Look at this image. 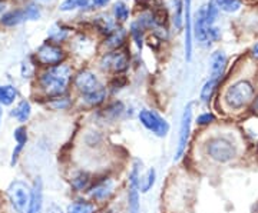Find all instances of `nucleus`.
<instances>
[{"label":"nucleus","mask_w":258,"mask_h":213,"mask_svg":"<svg viewBox=\"0 0 258 213\" xmlns=\"http://www.w3.org/2000/svg\"><path fill=\"white\" fill-rule=\"evenodd\" d=\"M72 79V70L66 64H58L53 67H49L45 73L40 75L39 83L42 91H45L49 97H58L63 96L68 91L69 82Z\"/></svg>","instance_id":"1"},{"label":"nucleus","mask_w":258,"mask_h":213,"mask_svg":"<svg viewBox=\"0 0 258 213\" xmlns=\"http://www.w3.org/2000/svg\"><path fill=\"white\" fill-rule=\"evenodd\" d=\"M207 154L218 163H228L237 156V148L235 145L228 140L227 137H213L205 145Z\"/></svg>","instance_id":"2"},{"label":"nucleus","mask_w":258,"mask_h":213,"mask_svg":"<svg viewBox=\"0 0 258 213\" xmlns=\"http://www.w3.org/2000/svg\"><path fill=\"white\" fill-rule=\"evenodd\" d=\"M253 96H254L253 85L247 80H240L228 88L224 94V100L229 109H241L251 102Z\"/></svg>","instance_id":"3"},{"label":"nucleus","mask_w":258,"mask_h":213,"mask_svg":"<svg viewBox=\"0 0 258 213\" xmlns=\"http://www.w3.org/2000/svg\"><path fill=\"white\" fill-rule=\"evenodd\" d=\"M31 192L32 186L19 179L13 181L7 186L6 195H7L12 209L16 213H26L29 202H31Z\"/></svg>","instance_id":"4"},{"label":"nucleus","mask_w":258,"mask_h":213,"mask_svg":"<svg viewBox=\"0 0 258 213\" xmlns=\"http://www.w3.org/2000/svg\"><path fill=\"white\" fill-rule=\"evenodd\" d=\"M191 124H192V103H188L183 112L181 123H180V135H178V143L174 153V160H180L186 151V145L191 135Z\"/></svg>","instance_id":"5"},{"label":"nucleus","mask_w":258,"mask_h":213,"mask_svg":"<svg viewBox=\"0 0 258 213\" xmlns=\"http://www.w3.org/2000/svg\"><path fill=\"white\" fill-rule=\"evenodd\" d=\"M138 118H139L141 124L145 129H148L151 133H153L155 136L165 137L168 135V132H169V123L164 118H161L158 113H155L152 110H148V109H144V110L139 112Z\"/></svg>","instance_id":"6"},{"label":"nucleus","mask_w":258,"mask_h":213,"mask_svg":"<svg viewBox=\"0 0 258 213\" xmlns=\"http://www.w3.org/2000/svg\"><path fill=\"white\" fill-rule=\"evenodd\" d=\"M36 58H37V61L42 63L43 66L53 67V66L61 64L62 61H65L66 53L62 50L59 46L46 43V45L39 47V50L36 53Z\"/></svg>","instance_id":"7"},{"label":"nucleus","mask_w":258,"mask_h":213,"mask_svg":"<svg viewBox=\"0 0 258 213\" xmlns=\"http://www.w3.org/2000/svg\"><path fill=\"white\" fill-rule=\"evenodd\" d=\"M102 67L111 70L113 73H122L129 66V56L125 50H115L104 56L102 59Z\"/></svg>","instance_id":"8"},{"label":"nucleus","mask_w":258,"mask_h":213,"mask_svg":"<svg viewBox=\"0 0 258 213\" xmlns=\"http://www.w3.org/2000/svg\"><path fill=\"white\" fill-rule=\"evenodd\" d=\"M75 86L76 89L85 94H91L93 91L102 89L104 86L101 85L99 79L96 77L95 73H92L91 70H82L77 76L75 77Z\"/></svg>","instance_id":"9"},{"label":"nucleus","mask_w":258,"mask_h":213,"mask_svg":"<svg viewBox=\"0 0 258 213\" xmlns=\"http://www.w3.org/2000/svg\"><path fill=\"white\" fill-rule=\"evenodd\" d=\"M43 212V181L40 176L35 179L32 184L31 202L26 213H42Z\"/></svg>","instance_id":"10"},{"label":"nucleus","mask_w":258,"mask_h":213,"mask_svg":"<svg viewBox=\"0 0 258 213\" xmlns=\"http://www.w3.org/2000/svg\"><path fill=\"white\" fill-rule=\"evenodd\" d=\"M113 187H115L113 179H111V178H104L102 181L93 183L91 187H89L88 192H89V196H91L93 200H96V202H104V200H107V199L112 195Z\"/></svg>","instance_id":"11"},{"label":"nucleus","mask_w":258,"mask_h":213,"mask_svg":"<svg viewBox=\"0 0 258 213\" xmlns=\"http://www.w3.org/2000/svg\"><path fill=\"white\" fill-rule=\"evenodd\" d=\"M13 139H15L16 145L13 148V152H12V157H10V166L13 168L17 165L23 149L26 148L28 145V140H29V135H28V129L25 126H19L16 127L15 132H13Z\"/></svg>","instance_id":"12"},{"label":"nucleus","mask_w":258,"mask_h":213,"mask_svg":"<svg viewBox=\"0 0 258 213\" xmlns=\"http://www.w3.org/2000/svg\"><path fill=\"white\" fill-rule=\"evenodd\" d=\"M184 23H185V58L192 56V26H191V0H184Z\"/></svg>","instance_id":"13"},{"label":"nucleus","mask_w":258,"mask_h":213,"mask_svg":"<svg viewBox=\"0 0 258 213\" xmlns=\"http://www.w3.org/2000/svg\"><path fill=\"white\" fill-rule=\"evenodd\" d=\"M205 12H207V7H202L199 12L197 13V20H195V36H197L198 42L201 45L208 46L211 42H210V37H208V23H207V16H205Z\"/></svg>","instance_id":"14"},{"label":"nucleus","mask_w":258,"mask_h":213,"mask_svg":"<svg viewBox=\"0 0 258 213\" xmlns=\"http://www.w3.org/2000/svg\"><path fill=\"white\" fill-rule=\"evenodd\" d=\"M225 66H227V58H225L224 52H215L213 56H211V61H210L211 79L220 80L221 76L224 75Z\"/></svg>","instance_id":"15"},{"label":"nucleus","mask_w":258,"mask_h":213,"mask_svg":"<svg viewBox=\"0 0 258 213\" xmlns=\"http://www.w3.org/2000/svg\"><path fill=\"white\" fill-rule=\"evenodd\" d=\"M71 183L76 192H85V190H89V187L92 186V176L88 172H77L72 178Z\"/></svg>","instance_id":"16"},{"label":"nucleus","mask_w":258,"mask_h":213,"mask_svg":"<svg viewBox=\"0 0 258 213\" xmlns=\"http://www.w3.org/2000/svg\"><path fill=\"white\" fill-rule=\"evenodd\" d=\"M32 115V106L28 100H22L17 103V106L12 110V116L19 123H26Z\"/></svg>","instance_id":"17"},{"label":"nucleus","mask_w":258,"mask_h":213,"mask_svg":"<svg viewBox=\"0 0 258 213\" xmlns=\"http://www.w3.org/2000/svg\"><path fill=\"white\" fill-rule=\"evenodd\" d=\"M96 206L89 200H76L69 208L68 213H95Z\"/></svg>","instance_id":"18"},{"label":"nucleus","mask_w":258,"mask_h":213,"mask_svg":"<svg viewBox=\"0 0 258 213\" xmlns=\"http://www.w3.org/2000/svg\"><path fill=\"white\" fill-rule=\"evenodd\" d=\"M17 97V91L10 85L0 86V105L10 106Z\"/></svg>","instance_id":"19"},{"label":"nucleus","mask_w":258,"mask_h":213,"mask_svg":"<svg viewBox=\"0 0 258 213\" xmlns=\"http://www.w3.org/2000/svg\"><path fill=\"white\" fill-rule=\"evenodd\" d=\"M25 19H26L25 12H22V10H12V12H7V13H4V15L1 16V23L4 26H17Z\"/></svg>","instance_id":"20"},{"label":"nucleus","mask_w":258,"mask_h":213,"mask_svg":"<svg viewBox=\"0 0 258 213\" xmlns=\"http://www.w3.org/2000/svg\"><path fill=\"white\" fill-rule=\"evenodd\" d=\"M128 211H129V213H139V211H141L139 187H129L128 189Z\"/></svg>","instance_id":"21"},{"label":"nucleus","mask_w":258,"mask_h":213,"mask_svg":"<svg viewBox=\"0 0 258 213\" xmlns=\"http://www.w3.org/2000/svg\"><path fill=\"white\" fill-rule=\"evenodd\" d=\"M155 181H156V170L153 168H151L142 178H141V182H139V190L142 193H148L153 187L155 184Z\"/></svg>","instance_id":"22"},{"label":"nucleus","mask_w":258,"mask_h":213,"mask_svg":"<svg viewBox=\"0 0 258 213\" xmlns=\"http://www.w3.org/2000/svg\"><path fill=\"white\" fill-rule=\"evenodd\" d=\"M125 36H126V33L123 29H115L112 33H109L107 39V46L111 49H118L123 43Z\"/></svg>","instance_id":"23"},{"label":"nucleus","mask_w":258,"mask_h":213,"mask_svg":"<svg viewBox=\"0 0 258 213\" xmlns=\"http://www.w3.org/2000/svg\"><path fill=\"white\" fill-rule=\"evenodd\" d=\"M83 99H85V102H86L89 106H98V105L104 103V100L107 99V91L102 88V89L93 91L91 94H85Z\"/></svg>","instance_id":"24"},{"label":"nucleus","mask_w":258,"mask_h":213,"mask_svg":"<svg viewBox=\"0 0 258 213\" xmlns=\"http://www.w3.org/2000/svg\"><path fill=\"white\" fill-rule=\"evenodd\" d=\"M218 83H220V80L211 79V77H210L208 82H205V85H204L202 89H201V100H202V102H208V100L213 97L214 91L217 89Z\"/></svg>","instance_id":"25"},{"label":"nucleus","mask_w":258,"mask_h":213,"mask_svg":"<svg viewBox=\"0 0 258 213\" xmlns=\"http://www.w3.org/2000/svg\"><path fill=\"white\" fill-rule=\"evenodd\" d=\"M141 170H142V162L135 160V163L132 165V170L129 173V187H139V182H141Z\"/></svg>","instance_id":"26"},{"label":"nucleus","mask_w":258,"mask_h":213,"mask_svg":"<svg viewBox=\"0 0 258 213\" xmlns=\"http://www.w3.org/2000/svg\"><path fill=\"white\" fill-rule=\"evenodd\" d=\"M89 4V0H65L61 4L62 12H69L75 10L79 7H86Z\"/></svg>","instance_id":"27"},{"label":"nucleus","mask_w":258,"mask_h":213,"mask_svg":"<svg viewBox=\"0 0 258 213\" xmlns=\"http://www.w3.org/2000/svg\"><path fill=\"white\" fill-rule=\"evenodd\" d=\"M218 6H220L221 10L232 13V12H237L241 7V1L240 0H218Z\"/></svg>","instance_id":"28"},{"label":"nucleus","mask_w":258,"mask_h":213,"mask_svg":"<svg viewBox=\"0 0 258 213\" xmlns=\"http://www.w3.org/2000/svg\"><path fill=\"white\" fill-rule=\"evenodd\" d=\"M52 100L47 103V106L52 107L53 110H65L71 106V102L68 97H63V96H58V97H50Z\"/></svg>","instance_id":"29"},{"label":"nucleus","mask_w":258,"mask_h":213,"mask_svg":"<svg viewBox=\"0 0 258 213\" xmlns=\"http://www.w3.org/2000/svg\"><path fill=\"white\" fill-rule=\"evenodd\" d=\"M218 10H220L218 0H210V3H208V6H207V12H205L208 26H211V25L214 23L215 17H217V15H218Z\"/></svg>","instance_id":"30"},{"label":"nucleus","mask_w":258,"mask_h":213,"mask_svg":"<svg viewBox=\"0 0 258 213\" xmlns=\"http://www.w3.org/2000/svg\"><path fill=\"white\" fill-rule=\"evenodd\" d=\"M128 15H129V10H128V7L125 6V3L123 1H118L116 4H115V16H116V19H119V20H126L128 19Z\"/></svg>","instance_id":"31"},{"label":"nucleus","mask_w":258,"mask_h":213,"mask_svg":"<svg viewBox=\"0 0 258 213\" xmlns=\"http://www.w3.org/2000/svg\"><path fill=\"white\" fill-rule=\"evenodd\" d=\"M214 121H215V116H214L213 113L205 112V113L199 115L197 118V124H199V126H207V124H211Z\"/></svg>","instance_id":"32"},{"label":"nucleus","mask_w":258,"mask_h":213,"mask_svg":"<svg viewBox=\"0 0 258 213\" xmlns=\"http://www.w3.org/2000/svg\"><path fill=\"white\" fill-rule=\"evenodd\" d=\"M25 15H26L28 19L36 20V19H39V17H40V12H39L37 6H35V4H29V6L26 7V10H25Z\"/></svg>","instance_id":"33"},{"label":"nucleus","mask_w":258,"mask_h":213,"mask_svg":"<svg viewBox=\"0 0 258 213\" xmlns=\"http://www.w3.org/2000/svg\"><path fill=\"white\" fill-rule=\"evenodd\" d=\"M49 37L55 42H62L65 37H66V30H62V29H52L49 31Z\"/></svg>","instance_id":"34"},{"label":"nucleus","mask_w":258,"mask_h":213,"mask_svg":"<svg viewBox=\"0 0 258 213\" xmlns=\"http://www.w3.org/2000/svg\"><path fill=\"white\" fill-rule=\"evenodd\" d=\"M132 36H134V39H135L137 46L141 49V47H142V31H141V28L138 26L137 23L132 25Z\"/></svg>","instance_id":"35"},{"label":"nucleus","mask_w":258,"mask_h":213,"mask_svg":"<svg viewBox=\"0 0 258 213\" xmlns=\"http://www.w3.org/2000/svg\"><path fill=\"white\" fill-rule=\"evenodd\" d=\"M153 22H156L158 25H164L167 22V12L164 9L156 10L155 15H153Z\"/></svg>","instance_id":"36"},{"label":"nucleus","mask_w":258,"mask_h":213,"mask_svg":"<svg viewBox=\"0 0 258 213\" xmlns=\"http://www.w3.org/2000/svg\"><path fill=\"white\" fill-rule=\"evenodd\" d=\"M46 213H68V212H65L61 206H58V205L52 203V205H49V208L46 209Z\"/></svg>","instance_id":"37"},{"label":"nucleus","mask_w":258,"mask_h":213,"mask_svg":"<svg viewBox=\"0 0 258 213\" xmlns=\"http://www.w3.org/2000/svg\"><path fill=\"white\" fill-rule=\"evenodd\" d=\"M92 3H93V6H96V7H102V6H105L107 3H109V0H92Z\"/></svg>","instance_id":"38"},{"label":"nucleus","mask_w":258,"mask_h":213,"mask_svg":"<svg viewBox=\"0 0 258 213\" xmlns=\"http://www.w3.org/2000/svg\"><path fill=\"white\" fill-rule=\"evenodd\" d=\"M253 56H254L256 59H258V43L253 47Z\"/></svg>","instance_id":"39"},{"label":"nucleus","mask_w":258,"mask_h":213,"mask_svg":"<svg viewBox=\"0 0 258 213\" xmlns=\"http://www.w3.org/2000/svg\"><path fill=\"white\" fill-rule=\"evenodd\" d=\"M3 9H4V4H3V3H1V1H0V13H1V12H3Z\"/></svg>","instance_id":"40"},{"label":"nucleus","mask_w":258,"mask_h":213,"mask_svg":"<svg viewBox=\"0 0 258 213\" xmlns=\"http://www.w3.org/2000/svg\"><path fill=\"white\" fill-rule=\"evenodd\" d=\"M1 118H3V110H1V107H0V124H1Z\"/></svg>","instance_id":"41"},{"label":"nucleus","mask_w":258,"mask_h":213,"mask_svg":"<svg viewBox=\"0 0 258 213\" xmlns=\"http://www.w3.org/2000/svg\"><path fill=\"white\" fill-rule=\"evenodd\" d=\"M254 107H256V109L258 110V97H257V100H256V105H254Z\"/></svg>","instance_id":"42"}]
</instances>
